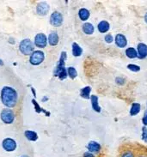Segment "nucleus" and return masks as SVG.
<instances>
[{
    "label": "nucleus",
    "mask_w": 147,
    "mask_h": 157,
    "mask_svg": "<svg viewBox=\"0 0 147 157\" xmlns=\"http://www.w3.org/2000/svg\"><path fill=\"white\" fill-rule=\"evenodd\" d=\"M109 23H107V22H106V21H102L101 23L98 24V30H99V32L100 33H106V32H107L108 31V29H109Z\"/></svg>",
    "instance_id": "dca6fc26"
},
{
    "label": "nucleus",
    "mask_w": 147,
    "mask_h": 157,
    "mask_svg": "<svg viewBox=\"0 0 147 157\" xmlns=\"http://www.w3.org/2000/svg\"><path fill=\"white\" fill-rule=\"evenodd\" d=\"M115 81H116V83H118V84H120V85H122V84L125 83V79H123V78H121V77H117V78L115 79Z\"/></svg>",
    "instance_id": "cd10ccee"
},
{
    "label": "nucleus",
    "mask_w": 147,
    "mask_h": 157,
    "mask_svg": "<svg viewBox=\"0 0 147 157\" xmlns=\"http://www.w3.org/2000/svg\"><path fill=\"white\" fill-rule=\"evenodd\" d=\"M142 139L144 142L147 143V128L146 127H143L142 129Z\"/></svg>",
    "instance_id": "393cba45"
},
{
    "label": "nucleus",
    "mask_w": 147,
    "mask_h": 157,
    "mask_svg": "<svg viewBox=\"0 0 147 157\" xmlns=\"http://www.w3.org/2000/svg\"><path fill=\"white\" fill-rule=\"evenodd\" d=\"M36 10H37V13L39 15H42V16H44L46 15L48 10H49V6L47 3H40L38 5H37V8H36Z\"/></svg>",
    "instance_id": "f8f14e48"
},
{
    "label": "nucleus",
    "mask_w": 147,
    "mask_h": 157,
    "mask_svg": "<svg viewBox=\"0 0 147 157\" xmlns=\"http://www.w3.org/2000/svg\"><path fill=\"white\" fill-rule=\"evenodd\" d=\"M48 42L51 45H56L59 42V36L57 33H51L48 36Z\"/></svg>",
    "instance_id": "4468645a"
},
{
    "label": "nucleus",
    "mask_w": 147,
    "mask_h": 157,
    "mask_svg": "<svg viewBox=\"0 0 147 157\" xmlns=\"http://www.w3.org/2000/svg\"><path fill=\"white\" fill-rule=\"evenodd\" d=\"M20 51L21 53L25 55H28L30 53H33L34 52V44L32 41L28 39H25L20 43Z\"/></svg>",
    "instance_id": "7ed1b4c3"
},
{
    "label": "nucleus",
    "mask_w": 147,
    "mask_h": 157,
    "mask_svg": "<svg viewBox=\"0 0 147 157\" xmlns=\"http://www.w3.org/2000/svg\"><path fill=\"white\" fill-rule=\"evenodd\" d=\"M139 157H144V156H139Z\"/></svg>",
    "instance_id": "2f4dec72"
},
{
    "label": "nucleus",
    "mask_w": 147,
    "mask_h": 157,
    "mask_svg": "<svg viewBox=\"0 0 147 157\" xmlns=\"http://www.w3.org/2000/svg\"><path fill=\"white\" fill-rule=\"evenodd\" d=\"M90 91H91V89L90 87H85L84 89H82L81 91H80V94L81 96L84 98V99H89L90 98Z\"/></svg>",
    "instance_id": "412c9836"
},
{
    "label": "nucleus",
    "mask_w": 147,
    "mask_h": 157,
    "mask_svg": "<svg viewBox=\"0 0 147 157\" xmlns=\"http://www.w3.org/2000/svg\"><path fill=\"white\" fill-rule=\"evenodd\" d=\"M3 148L8 152L14 151L17 148V143L11 138H6L3 141Z\"/></svg>",
    "instance_id": "39448f33"
},
{
    "label": "nucleus",
    "mask_w": 147,
    "mask_h": 157,
    "mask_svg": "<svg viewBox=\"0 0 147 157\" xmlns=\"http://www.w3.org/2000/svg\"><path fill=\"white\" fill-rule=\"evenodd\" d=\"M35 44L40 48L45 47L46 45V36L44 34H38L35 38Z\"/></svg>",
    "instance_id": "6e6552de"
},
{
    "label": "nucleus",
    "mask_w": 147,
    "mask_h": 157,
    "mask_svg": "<svg viewBox=\"0 0 147 157\" xmlns=\"http://www.w3.org/2000/svg\"><path fill=\"white\" fill-rule=\"evenodd\" d=\"M94 26L91 23H84L83 25V31L86 34H92L94 33Z\"/></svg>",
    "instance_id": "f3484780"
},
{
    "label": "nucleus",
    "mask_w": 147,
    "mask_h": 157,
    "mask_svg": "<svg viewBox=\"0 0 147 157\" xmlns=\"http://www.w3.org/2000/svg\"><path fill=\"white\" fill-rule=\"evenodd\" d=\"M121 157H134V154H133L132 151H130V150H126V151H125V152L121 155Z\"/></svg>",
    "instance_id": "a878e982"
},
{
    "label": "nucleus",
    "mask_w": 147,
    "mask_h": 157,
    "mask_svg": "<svg viewBox=\"0 0 147 157\" xmlns=\"http://www.w3.org/2000/svg\"><path fill=\"white\" fill-rule=\"evenodd\" d=\"M66 52H63L61 53V56H60V63L59 65H57V67L54 70V75L56 76H59L60 79L63 80L64 78H66L67 76V72H66V70L64 68V63H65V60H66Z\"/></svg>",
    "instance_id": "f03ea898"
},
{
    "label": "nucleus",
    "mask_w": 147,
    "mask_h": 157,
    "mask_svg": "<svg viewBox=\"0 0 147 157\" xmlns=\"http://www.w3.org/2000/svg\"><path fill=\"white\" fill-rule=\"evenodd\" d=\"M145 20H146V23H147V13L146 14V16H145Z\"/></svg>",
    "instance_id": "7c9ffc66"
},
{
    "label": "nucleus",
    "mask_w": 147,
    "mask_h": 157,
    "mask_svg": "<svg viewBox=\"0 0 147 157\" xmlns=\"http://www.w3.org/2000/svg\"><path fill=\"white\" fill-rule=\"evenodd\" d=\"M78 15H79V17L82 21H86L89 19V12L87 9H80L79 10V12H78Z\"/></svg>",
    "instance_id": "a211bd4d"
},
{
    "label": "nucleus",
    "mask_w": 147,
    "mask_h": 157,
    "mask_svg": "<svg viewBox=\"0 0 147 157\" xmlns=\"http://www.w3.org/2000/svg\"><path fill=\"white\" fill-rule=\"evenodd\" d=\"M44 60V53L41 51H36L34 52L31 54L30 57V63L34 65H40L42 61Z\"/></svg>",
    "instance_id": "20e7f679"
},
{
    "label": "nucleus",
    "mask_w": 147,
    "mask_h": 157,
    "mask_svg": "<svg viewBox=\"0 0 147 157\" xmlns=\"http://www.w3.org/2000/svg\"><path fill=\"white\" fill-rule=\"evenodd\" d=\"M82 52H83V49L80 47V45L77 43L72 44V54H73V56L79 57V56H81Z\"/></svg>",
    "instance_id": "2eb2a0df"
},
{
    "label": "nucleus",
    "mask_w": 147,
    "mask_h": 157,
    "mask_svg": "<svg viewBox=\"0 0 147 157\" xmlns=\"http://www.w3.org/2000/svg\"><path fill=\"white\" fill-rule=\"evenodd\" d=\"M87 149H89V152L92 154H97L101 150V145L95 141H91L87 145Z\"/></svg>",
    "instance_id": "1a4fd4ad"
},
{
    "label": "nucleus",
    "mask_w": 147,
    "mask_h": 157,
    "mask_svg": "<svg viewBox=\"0 0 147 157\" xmlns=\"http://www.w3.org/2000/svg\"><path fill=\"white\" fill-rule=\"evenodd\" d=\"M50 23L55 27L60 26L63 23V17L60 12H53L50 17Z\"/></svg>",
    "instance_id": "0eeeda50"
},
{
    "label": "nucleus",
    "mask_w": 147,
    "mask_h": 157,
    "mask_svg": "<svg viewBox=\"0 0 147 157\" xmlns=\"http://www.w3.org/2000/svg\"><path fill=\"white\" fill-rule=\"evenodd\" d=\"M104 39H105L106 42H107V43H112L113 41H114V38H113V36L111 34H107Z\"/></svg>",
    "instance_id": "bb28decb"
},
{
    "label": "nucleus",
    "mask_w": 147,
    "mask_h": 157,
    "mask_svg": "<svg viewBox=\"0 0 147 157\" xmlns=\"http://www.w3.org/2000/svg\"><path fill=\"white\" fill-rule=\"evenodd\" d=\"M1 119L6 124H10L14 120V113L10 109H4L1 112Z\"/></svg>",
    "instance_id": "423d86ee"
},
{
    "label": "nucleus",
    "mask_w": 147,
    "mask_h": 157,
    "mask_svg": "<svg viewBox=\"0 0 147 157\" xmlns=\"http://www.w3.org/2000/svg\"><path fill=\"white\" fill-rule=\"evenodd\" d=\"M25 136L29 140V141H35L38 138V136L35 132H31V131H26L25 132Z\"/></svg>",
    "instance_id": "4be33fe9"
},
{
    "label": "nucleus",
    "mask_w": 147,
    "mask_h": 157,
    "mask_svg": "<svg viewBox=\"0 0 147 157\" xmlns=\"http://www.w3.org/2000/svg\"><path fill=\"white\" fill-rule=\"evenodd\" d=\"M1 99L6 107H13L17 104V94L14 89L10 87H4L1 92Z\"/></svg>",
    "instance_id": "f257e3e1"
},
{
    "label": "nucleus",
    "mask_w": 147,
    "mask_h": 157,
    "mask_svg": "<svg viewBox=\"0 0 147 157\" xmlns=\"http://www.w3.org/2000/svg\"><path fill=\"white\" fill-rule=\"evenodd\" d=\"M140 109H141L140 104H139V103H133V104L132 105V108H131V110H130V114H131L132 116H135V115H137L139 112H140Z\"/></svg>",
    "instance_id": "6ab92c4d"
},
{
    "label": "nucleus",
    "mask_w": 147,
    "mask_h": 157,
    "mask_svg": "<svg viewBox=\"0 0 147 157\" xmlns=\"http://www.w3.org/2000/svg\"><path fill=\"white\" fill-rule=\"evenodd\" d=\"M127 68H128L130 70L133 71V72H138V71H139V70H140V67H139V65H132V64H130V65H127Z\"/></svg>",
    "instance_id": "b1692460"
},
{
    "label": "nucleus",
    "mask_w": 147,
    "mask_h": 157,
    "mask_svg": "<svg viewBox=\"0 0 147 157\" xmlns=\"http://www.w3.org/2000/svg\"><path fill=\"white\" fill-rule=\"evenodd\" d=\"M115 43L116 45H118L119 47H125L127 45V40L126 38L121 34H118L116 36H115Z\"/></svg>",
    "instance_id": "9b49d317"
},
{
    "label": "nucleus",
    "mask_w": 147,
    "mask_h": 157,
    "mask_svg": "<svg viewBox=\"0 0 147 157\" xmlns=\"http://www.w3.org/2000/svg\"><path fill=\"white\" fill-rule=\"evenodd\" d=\"M138 58L143 59L147 57V45L144 43H139L138 45Z\"/></svg>",
    "instance_id": "9d476101"
},
{
    "label": "nucleus",
    "mask_w": 147,
    "mask_h": 157,
    "mask_svg": "<svg viewBox=\"0 0 147 157\" xmlns=\"http://www.w3.org/2000/svg\"><path fill=\"white\" fill-rule=\"evenodd\" d=\"M142 121H143V124H144L145 125H147V109L146 110V112H145V114H144V117H143Z\"/></svg>",
    "instance_id": "c85d7f7f"
},
{
    "label": "nucleus",
    "mask_w": 147,
    "mask_h": 157,
    "mask_svg": "<svg viewBox=\"0 0 147 157\" xmlns=\"http://www.w3.org/2000/svg\"><path fill=\"white\" fill-rule=\"evenodd\" d=\"M67 74L68 76L71 78V79H74L77 76H78V72L76 70V69L74 67H69L68 68V70H67Z\"/></svg>",
    "instance_id": "5701e85b"
},
{
    "label": "nucleus",
    "mask_w": 147,
    "mask_h": 157,
    "mask_svg": "<svg viewBox=\"0 0 147 157\" xmlns=\"http://www.w3.org/2000/svg\"><path fill=\"white\" fill-rule=\"evenodd\" d=\"M84 157H95V156L92 154V153H90V152H85L84 154Z\"/></svg>",
    "instance_id": "c756f323"
},
{
    "label": "nucleus",
    "mask_w": 147,
    "mask_h": 157,
    "mask_svg": "<svg viewBox=\"0 0 147 157\" xmlns=\"http://www.w3.org/2000/svg\"><path fill=\"white\" fill-rule=\"evenodd\" d=\"M126 55L130 58V59H134V58H137L138 57V52L137 51L132 48V47H129L126 50Z\"/></svg>",
    "instance_id": "aec40b11"
},
{
    "label": "nucleus",
    "mask_w": 147,
    "mask_h": 157,
    "mask_svg": "<svg viewBox=\"0 0 147 157\" xmlns=\"http://www.w3.org/2000/svg\"><path fill=\"white\" fill-rule=\"evenodd\" d=\"M90 100H91V106L92 108L97 112H101V107L98 104V97L96 95H91L90 96Z\"/></svg>",
    "instance_id": "ddd939ff"
}]
</instances>
